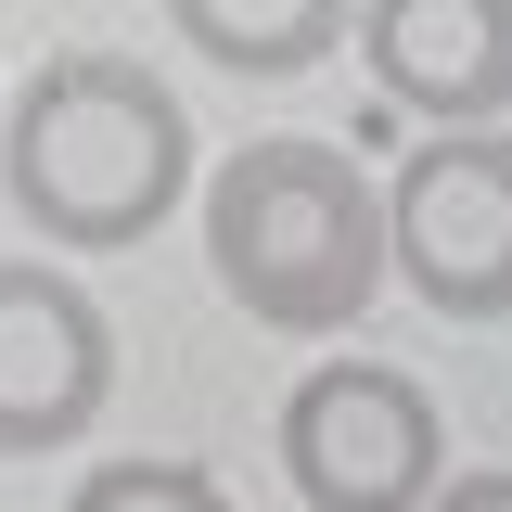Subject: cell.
<instances>
[{"instance_id":"1","label":"cell","mask_w":512,"mask_h":512,"mask_svg":"<svg viewBox=\"0 0 512 512\" xmlns=\"http://www.w3.org/2000/svg\"><path fill=\"white\" fill-rule=\"evenodd\" d=\"M0 192L52 256H128L192 192V116L141 52H39L0 103Z\"/></svg>"},{"instance_id":"2","label":"cell","mask_w":512,"mask_h":512,"mask_svg":"<svg viewBox=\"0 0 512 512\" xmlns=\"http://www.w3.org/2000/svg\"><path fill=\"white\" fill-rule=\"evenodd\" d=\"M205 269L256 333H346L397 282L384 180H359L333 141H244L205 180Z\"/></svg>"},{"instance_id":"3","label":"cell","mask_w":512,"mask_h":512,"mask_svg":"<svg viewBox=\"0 0 512 512\" xmlns=\"http://www.w3.org/2000/svg\"><path fill=\"white\" fill-rule=\"evenodd\" d=\"M282 474L308 512H423L448 487V423L436 397L384 359H320L282 397Z\"/></svg>"},{"instance_id":"4","label":"cell","mask_w":512,"mask_h":512,"mask_svg":"<svg viewBox=\"0 0 512 512\" xmlns=\"http://www.w3.org/2000/svg\"><path fill=\"white\" fill-rule=\"evenodd\" d=\"M397 282L436 320H512V128H436L384 180Z\"/></svg>"},{"instance_id":"5","label":"cell","mask_w":512,"mask_h":512,"mask_svg":"<svg viewBox=\"0 0 512 512\" xmlns=\"http://www.w3.org/2000/svg\"><path fill=\"white\" fill-rule=\"evenodd\" d=\"M116 397V320L52 256H0V461H52Z\"/></svg>"},{"instance_id":"6","label":"cell","mask_w":512,"mask_h":512,"mask_svg":"<svg viewBox=\"0 0 512 512\" xmlns=\"http://www.w3.org/2000/svg\"><path fill=\"white\" fill-rule=\"evenodd\" d=\"M359 64L423 128L512 116V0H359Z\"/></svg>"},{"instance_id":"7","label":"cell","mask_w":512,"mask_h":512,"mask_svg":"<svg viewBox=\"0 0 512 512\" xmlns=\"http://www.w3.org/2000/svg\"><path fill=\"white\" fill-rule=\"evenodd\" d=\"M167 26H180V52H205L218 77H308V64L359 26V0H167Z\"/></svg>"},{"instance_id":"8","label":"cell","mask_w":512,"mask_h":512,"mask_svg":"<svg viewBox=\"0 0 512 512\" xmlns=\"http://www.w3.org/2000/svg\"><path fill=\"white\" fill-rule=\"evenodd\" d=\"M64 512H244L205 461H90L77 487H64Z\"/></svg>"},{"instance_id":"9","label":"cell","mask_w":512,"mask_h":512,"mask_svg":"<svg viewBox=\"0 0 512 512\" xmlns=\"http://www.w3.org/2000/svg\"><path fill=\"white\" fill-rule=\"evenodd\" d=\"M423 512H512V461H461V474H448Z\"/></svg>"},{"instance_id":"10","label":"cell","mask_w":512,"mask_h":512,"mask_svg":"<svg viewBox=\"0 0 512 512\" xmlns=\"http://www.w3.org/2000/svg\"><path fill=\"white\" fill-rule=\"evenodd\" d=\"M0 103H13V90H0Z\"/></svg>"}]
</instances>
